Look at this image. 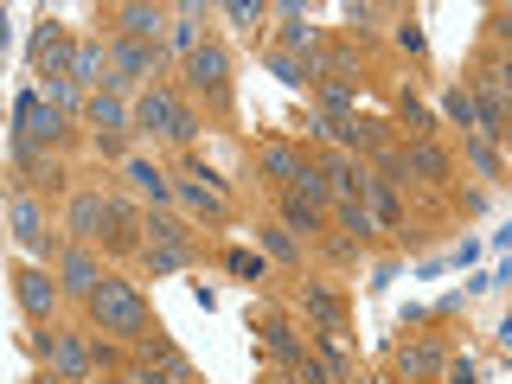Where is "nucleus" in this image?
<instances>
[{"mask_svg":"<svg viewBox=\"0 0 512 384\" xmlns=\"http://www.w3.org/2000/svg\"><path fill=\"white\" fill-rule=\"evenodd\" d=\"M84 320H90V333H109V340H122V346H141L154 333V308H148V295H141V282H128L109 269L103 288L84 301Z\"/></svg>","mask_w":512,"mask_h":384,"instance_id":"1","label":"nucleus"},{"mask_svg":"<svg viewBox=\"0 0 512 384\" xmlns=\"http://www.w3.org/2000/svg\"><path fill=\"white\" fill-rule=\"evenodd\" d=\"M7 224H13V244H20L32 263H45V269H58V256L71 237H58L52 231V212H45V199L32 186H13L7 192Z\"/></svg>","mask_w":512,"mask_h":384,"instance_id":"2","label":"nucleus"},{"mask_svg":"<svg viewBox=\"0 0 512 384\" xmlns=\"http://www.w3.org/2000/svg\"><path fill=\"white\" fill-rule=\"evenodd\" d=\"M32 352H39V365H52L58 378H71V384H96V346H90V327H32Z\"/></svg>","mask_w":512,"mask_h":384,"instance_id":"3","label":"nucleus"},{"mask_svg":"<svg viewBox=\"0 0 512 384\" xmlns=\"http://www.w3.org/2000/svg\"><path fill=\"white\" fill-rule=\"evenodd\" d=\"M13 135L32 141V148H45V154H58L64 141H71V116L52 109V103H45V90L32 84V90L13 96Z\"/></svg>","mask_w":512,"mask_h":384,"instance_id":"4","label":"nucleus"},{"mask_svg":"<svg viewBox=\"0 0 512 384\" xmlns=\"http://www.w3.org/2000/svg\"><path fill=\"white\" fill-rule=\"evenodd\" d=\"M180 77H186V90L199 96L205 109H218V116L231 109V52H224L218 39H205L199 52L186 58V71H180Z\"/></svg>","mask_w":512,"mask_h":384,"instance_id":"5","label":"nucleus"},{"mask_svg":"<svg viewBox=\"0 0 512 384\" xmlns=\"http://www.w3.org/2000/svg\"><path fill=\"white\" fill-rule=\"evenodd\" d=\"M13 301H20V314L32 320V327H58V308H64V282H58V269H45V263H20V269H13Z\"/></svg>","mask_w":512,"mask_h":384,"instance_id":"6","label":"nucleus"},{"mask_svg":"<svg viewBox=\"0 0 512 384\" xmlns=\"http://www.w3.org/2000/svg\"><path fill=\"white\" fill-rule=\"evenodd\" d=\"M109 231V186H77L64 199V237L71 244H103Z\"/></svg>","mask_w":512,"mask_h":384,"instance_id":"7","label":"nucleus"},{"mask_svg":"<svg viewBox=\"0 0 512 384\" xmlns=\"http://www.w3.org/2000/svg\"><path fill=\"white\" fill-rule=\"evenodd\" d=\"M391 372L404 378V384H442L448 346L429 340V333H410V340H397V352H391Z\"/></svg>","mask_w":512,"mask_h":384,"instance_id":"8","label":"nucleus"},{"mask_svg":"<svg viewBox=\"0 0 512 384\" xmlns=\"http://www.w3.org/2000/svg\"><path fill=\"white\" fill-rule=\"evenodd\" d=\"M103 26L122 32V39H148L160 45L173 26V7H154V0H116V7H103Z\"/></svg>","mask_w":512,"mask_h":384,"instance_id":"9","label":"nucleus"},{"mask_svg":"<svg viewBox=\"0 0 512 384\" xmlns=\"http://www.w3.org/2000/svg\"><path fill=\"white\" fill-rule=\"evenodd\" d=\"M32 77H71V58H77V39H71V26H58V20H45L39 32H32Z\"/></svg>","mask_w":512,"mask_h":384,"instance_id":"10","label":"nucleus"},{"mask_svg":"<svg viewBox=\"0 0 512 384\" xmlns=\"http://www.w3.org/2000/svg\"><path fill=\"white\" fill-rule=\"evenodd\" d=\"M103 256H96V244H64L58 256V282H64V301H90L96 288H103Z\"/></svg>","mask_w":512,"mask_h":384,"instance_id":"11","label":"nucleus"},{"mask_svg":"<svg viewBox=\"0 0 512 384\" xmlns=\"http://www.w3.org/2000/svg\"><path fill=\"white\" fill-rule=\"evenodd\" d=\"M180 109H186V96L173 90V84H148V90L135 96V135H173Z\"/></svg>","mask_w":512,"mask_h":384,"instance_id":"12","label":"nucleus"},{"mask_svg":"<svg viewBox=\"0 0 512 384\" xmlns=\"http://www.w3.org/2000/svg\"><path fill=\"white\" fill-rule=\"evenodd\" d=\"M263 346H269V359H276L282 372H301V365L314 359V340L295 327V320H282V314H269V320H263Z\"/></svg>","mask_w":512,"mask_h":384,"instance_id":"13","label":"nucleus"},{"mask_svg":"<svg viewBox=\"0 0 512 384\" xmlns=\"http://www.w3.org/2000/svg\"><path fill=\"white\" fill-rule=\"evenodd\" d=\"M84 128H90V135H135V96L96 90L84 103Z\"/></svg>","mask_w":512,"mask_h":384,"instance_id":"14","label":"nucleus"},{"mask_svg":"<svg viewBox=\"0 0 512 384\" xmlns=\"http://www.w3.org/2000/svg\"><path fill=\"white\" fill-rule=\"evenodd\" d=\"M301 167H308V154H301L295 141H282V135H276V141H263V148H256V173H263L269 186H282V192H288V186L301 180Z\"/></svg>","mask_w":512,"mask_h":384,"instance_id":"15","label":"nucleus"},{"mask_svg":"<svg viewBox=\"0 0 512 384\" xmlns=\"http://www.w3.org/2000/svg\"><path fill=\"white\" fill-rule=\"evenodd\" d=\"M122 180H128V186H135V199H141V205H148V212H167V205H173V180H167V173H160V167H154V160H141V154H128V160H122Z\"/></svg>","mask_w":512,"mask_h":384,"instance_id":"16","label":"nucleus"},{"mask_svg":"<svg viewBox=\"0 0 512 384\" xmlns=\"http://www.w3.org/2000/svg\"><path fill=\"white\" fill-rule=\"evenodd\" d=\"M295 301H301V308H308L314 333H346V301L333 295L327 282H301V288H295Z\"/></svg>","mask_w":512,"mask_h":384,"instance_id":"17","label":"nucleus"},{"mask_svg":"<svg viewBox=\"0 0 512 384\" xmlns=\"http://www.w3.org/2000/svg\"><path fill=\"white\" fill-rule=\"evenodd\" d=\"M404 154H410L416 186H448V173H455V154H448L442 141H404Z\"/></svg>","mask_w":512,"mask_h":384,"instance_id":"18","label":"nucleus"},{"mask_svg":"<svg viewBox=\"0 0 512 384\" xmlns=\"http://www.w3.org/2000/svg\"><path fill=\"white\" fill-rule=\"evenodd\" d=\"M327 205H308L301 199V192H282V231H295L301 244H308V237H327Z\"/></svg>","mask_w":512,"mask_h":384,"instance_id":"19","label":"nucleus"},{"mask_svg":"<svg viewBox=\"0 0 512 384\" xmlns=\"http://www.w3.org/2000/svg\"><path fill=\"white\" fill-rule=\"evenodd\" d=\"M314 109H320L327 122H352V116H365V109H359V90L340 84V77H320V84H314Z\"/></svg>","mask_w":512,"mask_h":384,"instance_id":"20","label":"nucleus"},{"mask_svg":"<svg viewBox=\"0 0 512 384\" xmlns=\"http://www.w3.org/2000/svg\"><path fill=\"white\" fill-rule=\"evenodd\" d=\"M199 256H205L199 244H141V263H148V276H186Z\"/></svg>","mask_w":512,"mask_h":384,"instance_id":"21","label":"nucleus"},{"mask_svg":"<svg viewBox=\"0 0 512 384\" xmlns=\"http://www.w3.org/2000/svg\"><path fill=\"white\" fill-rule=\"evenodd\" d=\"M397 128H410V141H436V128H442L436 116H429V103H423L410 84L397 90Z\"/></svg>","mask_w":512,"mask_h":384,"instance_id":"22","label":"nucleus"},{"mask_svg":"<svg viewBox=\"0 0 512 384\" xmlns=\"http://www.w3.org/2000/svg\"><path fill=\"white\" fill-rule=\"evenodd\" d=\"M333 224H340V231L352 237V244H372V237L384 231V224L372 218V205H365V199H352V205H333V212H327Z\"/></svg>","mask_w":512,"mask_h":384,"instance_id":"23","label":"nucleus"},{"mask_svg":"<svg viewBox=\"0 0 512 384\" xmlns=\"http://www.w3.org/2000/svg\"><path fill=\"white\" fill-rule=\"evenodd\" d=\"M314 340V359L333 372V384H352V352H346V333H308Z\"/></svg>","mask_w":512,"mask_h":384,"instance_id":"24","label":"nucleus"},{"mask_svg":"<svg viewBox=\"0 0 512 384\" xmlns=\"http://www.w3.org/2000/svg\"><path fill=\"white\" fill-rule=\"evenodd\" d=\"M461 154H468V167L480 180H506V160H500V148H493L487 135H461Z\"/></svg>","mask_w":512,"mask_h":384,"instance_id":"25","label":"nucleus"},{"mask_svg":"<svg viewBox=\"0 0 512 384\" xmlns=\"http://www.w3.org/2000/svg\"><path fill=\"white\" fill-rule=\"evenodd\" d=\"M442 122H455L461 135H480V109H474V90L468 84H455L442 96Z\"/></svg>","mask_w":512,"mask_h":384,"instance_id":"26","label":"nucleus"},{"mask_svg":"<svg viewBox=\"0 0 512 384\" xmlns=\"http://www.w3.org/2000/svg\"><path fill=\"white\" fill-rule=\"evenodd\" d=\"M365 205H372V218L384 224V231H397V224H404V199H397V186L378 180V173H372V192H365Z\"/></svg>","mask_w":512,"mask_h":384,"instance_id":"27","label":"nucleus"},{"mask_svg":"<svg viewBox=\"0 0 512 384\" xmlns=\"http://www.w3.org/2000/svg\"><path fill=\"white\" fill-rule=\"evenodd\" d=\"M148 244H199V231L180 212H148Z\"/></svg>","mask_w":512,"mask_h":384,"instance_id":"28","label":"nucleus"},{"mask_svg":"<svg viewBox=\"0 0 512 384\" xmlns=\"http://www.w3.org/2000/svg\"><path fill=\"white\" fill-rule=\"evenodd\" d=\"M269 71H276L288 90H301V84L314 90V84H320V64H308V58H288V52H269Z\"/></svg>","mask_w":512,"mask_h":384,"instance_id":"29","label":"nucleus"},{"mask_svg":"<svg viewBox=\"0 0 512 384\" xmlns=\"http://www.w3.org/2000/svg\"><path fill=\"white\" fill-rule=\"evenodd\" d=\"M256 244H263L276 263H301V237L295 231H282V224H269V231H256Z\"/></svg>","mask_w":512,"mask_h":384,"instance_id":"30","label":"nucleus"},{"mask_svg":"<svg viewBox=\"0 0 512 384\" xmlns=\"http://www.w3.org/2000/svg\"><path fill=\"white\" fill-rule=\"evenodd\" d=\"M224 20H237V26H250V32H256V26L269 20V7H263V0H231V7H224Z\"/></svg>","mask_w":512,"mask_h":384,"instance_id":"31","label":"nucleus"},{"mask_svg":"<svg viewBox=\"0 0 512 384\" xmlns=\"http://www.w3.org/2000/svg\"><path fill=\"white\" fill-rule=\"evenodd\" d=\"M224 269H231V276H256V282H263V256H256V250H224Z\"/></svg>","mask_w":512,"mask_h":384,"instance_id":"32","label":"nucleus"},{"mask_svg":"<svg viewBox=\"0 0 512 384\" xmlns=\"http://www.w3.org/2000/svg\"><path fill=\"white\" fill-rule=\"evenodd\" d=\"M378 20H384V7H372V0H365V7L352 0V7H346V26H352V32H372Z\"/></svg>","mask_w":512,"mask_h":384,"instance_id":"33","label":"nucleus"},{"mask_svg":"<svg viewBox=\"0 0 512 384\" xmlns=\"http://www.w3.org/2000/svg\"><path fill=\"white\" fill-rule=\"evenodd\" d=\"M90 148L103 160H128V135H90Z\"/></svg>","mask_w":512,"mask_h":384,"instance_id":"34","label":"nucleus"},{"mask_svg":"<svg viewBox=\"0 0 512 384\" xmlns=\"http://www.w3.org/2000/svg\"><path fill=\"white\" fill-rule=\"evenodd\" d=\"M487 71H493V84H500V90L512 96V52H500V58H487Z\"/></svg>","mask_w":512,"mask_h":384,"instance_id":"35","label":"nucleus"},{"mask_svg":"<svg viewBox=\"0 0 512 384\" xmlns=\"http://www.w3.org/2000/svg\"><path fill=\"white\" fill-rule=\"evenodd\" d=\"M397 45H404V52H423V32L404 20V26H397Z\"/></svg>","mask_w":512,"mask_h":384,"instance_id":"36","label":"nucleus"},{"mask_svg":"<svg viewBox=\"0 0 512 384\" xmlns=\"http://www.w3.org/2000/svg\"><path fill=\"white\" fill-rule=\"evenodd\" d=\"M96 384H141V378H135V372H128V365H122V372H103Z\"/></svg>","mask_w":512,"mask_h":384,"instance_id":"37","label":"nucleus"},{"mask_svg":"<svg viewBox=\"0 0 512 384\" xmlns=\"http://www.w3.org/2000/svg\"><path fill=\"white\" fill-rule=\"evenodd\" d=\"M263 384H288V372H282V378H263Z\"/></svg>","mask_w":512,"mask_h":384,"instance_id":"38","label":"nucleus"}]
</instances>
